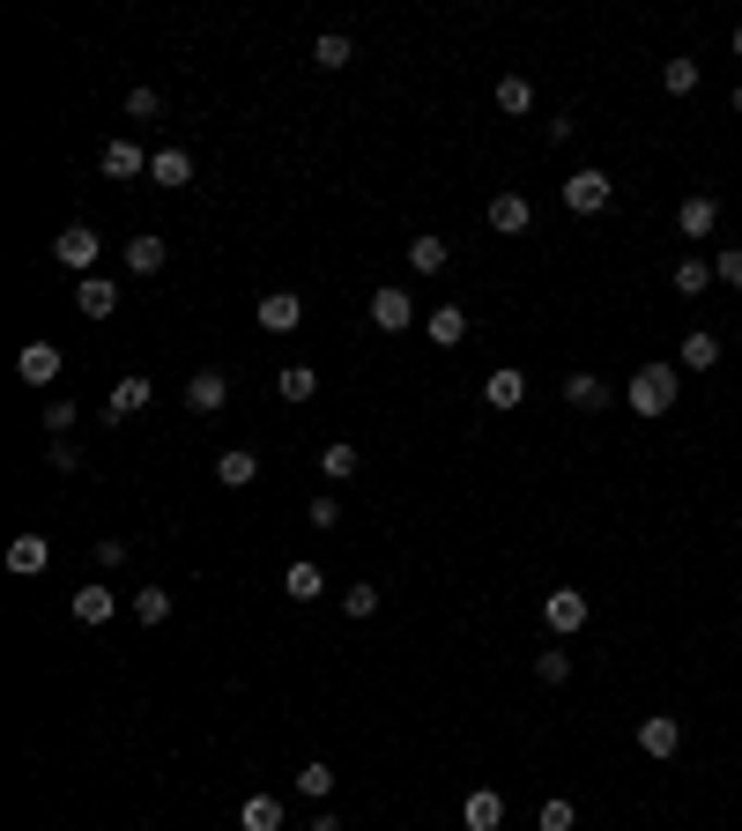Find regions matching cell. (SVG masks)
Listing matches in <instances>:
<instances>
[{"label": "cell", "mask_w": 742, "mask_h": 831, "mask_svg": "<svg viewBox=\"0 0 742 831\" xmlns=\"http://www.w3.org/2000/svg\"><path fill=\"white\" fill-rule=\"evenodd\" d=\"M623 401H631L639 416H668L676 409V364H639L631 386H623Z\"/></svg>", "instance_id": "cell-1"}, {"label": "cell", "mask_w": 742, "mask_h": 831, "mask_svg": "<svg viewBox=\"0 0 742 831\" xmlns=\"http://www.w3.org/2000/svg\"><path fill=\"white\" fill-rule=\"evenodd\" d=\"M609 201H617L609 171H572V178H565V208H572V215H602Z\"/></svg>", "instance_id": "cell-2"}, {"label": "cell", "mask_w": 742, "mask_h": 831, "mask_svg": "<svg viewBox=\"0 0 742 831\" xmlns=\"http://www.w3.org/2000/svg\"><path fill=\"white\" fill-rule=\"evenodd\" d=\"M586 617H594V601H586L579 586H557V594L542 601V623H549L557 638H572V631H586Z\"/></svg>", "instance_id": "cell-3"}, {"label": "cell", "mask_w": 742, "mask_h": 831, "mask_svg": "<svg viewBox=\"0 0 742 831\" xmlns=\"http://www.w3.org/2000/svg\"><path fill=\"white\" fill-rule=\"evenodd\" d=\"M371 327H379V334H409L416 327V297L394 290V283H386V290H371Z\"/></svg>", "instance_id": "cell-4"}, {"label": "cell", "mask_w": 742, "mask_h": 831, "mask_svg": "<svg viewBox=\"0 0 742 831\" xmlns=\"http://www.w3.org/2000/svg\"><path fill=\"white\" fill-rule=\"evenodd\" d=\"M75 312H83V320H112V312H120V283H112V275H83V283H75Z\"/></svg>", "instance_id": "cell-5"}, {"label": "cell", "mask_w": 742, "mask_h": 831, "mask_svg": "<svg viewBox=\"0 0 742 831\" xmlns=\"http://www.w3.org/2000/svg\"><path fill=\"white\" fill-rule=\"evenodd\" d=\"M52 252H60V260H67V268H97V252H104V238H97V231H89V223H67V231H60V238H52Z\"/></svg>", "instance_id": "cell-6"}, {"label": "cell", "mask_w": 742, "mask_h": 831, "mask_svg": "<svg viewBox=\"0 0 742 831\" xmlns=\"http://www.w3.org/2000/svg\"><path fill=\"white\" fill-rule=\"evenodd\" d=\"M67 609H75V623H89V631H97V623H112L120 594H112L104 580H89V586H75V601H67Z\"/></svg>", "instance_id": "cell-7"}, {"label": "cell", "mask_w": 742, "mask_h": 831, "mask_svg": "<svg viewBox=\"0 0 742 831\" xmlns=\"http://www.w3.org/2000/svg\"><path fill=\"white\" fill-rule=\"evenodd\" d=\"M639 749H646V757H676V749H683L676 712H646V720H639Z\"/></svg>", "instance_id": "cell-8"}, {"label": "cell", "mask_w": 742, "mask_h": 831, "mask_svg": "<svg viewBox=\"0 0 742 831\" xmlns=\"http://www.w3.org/2000/svg\"><path fill=\"white\" fill-rule=\"evenodd\" d=\"M252 320H260V327H268V334H289V327H297V320H305V297H289V290L260 297V305H252Z\"/></svg>", "instance_id": "cell-9"}, {"label": "cell", "mask_w": 742, "mask_h": 831, "mask_svg": "<svg viewBox=\"0 0 742 831\" xmlns=\"http://www.w3.org/2000/svg\"><path fill=\"white\" fill-rule=\"evenodd\" d=\"M60 364H67V357H60L52 342H30V349L15 357V372H23V386H52V379H60Z\"/></svg>", "instance_id": "cell-10"}, {"label": "cell", "mask_w": 742, "mask_h": 831, "mask_svg": "<svg viewBox=\"0 0 742 831\" xmlns=\"http://www.w3.org/2000/svg\"><path fill=\"white\" fill-rule=\"evenodd\" d=\"M460 824H468V831H497V824H505V794H497V787H475L468 802H460Z\"/></svg>", "instance_id": "cell-11"}, {"label": "cell", "mask_w": 742, "mask_h": 831, "mask_svg": "<svg viewBox=\"0 0 742 831\" xmlns=\"http://www.w3.org/2000/svg\"><path fill=\"white\" fill-rule=\"evenodd\" d=\"M713 223H720V201H713V194H691V201L676 208V231H683V238H713Z\"/></svg>", "instance_id": "cell-12"}, {"label": "cell", "mask_w": 742, "mask_h": 831, "mask_svg": "<svg viewBox=\"0 0 742 831\" xmlns=\"http://www.w3.org/2000/svg\"><path fill=\"white\" fill-rule=\"evenodd\" d=\"M223 401H231V379H223V372H194V379H186V409L215 416Z\"/></svg>", "instance_id": "cell-13"}, {"label": "cell", "mask_w": 742, "mask_h": 831, "mask_svg": "<svg viewBox=\"0 0 742 831\" xmlns=\"http://www.w3.org/2000/svg\"><path fill=\"white\" fill-rule=\"evenodd\" d=\"M483 401H491V409H520V401H528V379L512 372V364H497V372L483 379Z\"/></svg>", "instance_id": "cell-14"}, {"label": "cell", "mask_w": 742, "mask_h": 831, "mask_svg": "<svg viewBox=\"0 0 742 831\" xmlns=\"http://www.w3.org/2000/svg\"><path fill=\"white\" fill-rule=\"evenodd\" d=\"M45 565H52V542H45V535H15V542H8V572L30 580V572H45Z\"/></svg>", "instance_id": "cell-15"}, {"label": "cell", "mask_w": 742, "mask_h": 831, "mask_svg": "<svg viewBox=\"0 0 742 831\" xmlns=\"http://www.w3.org/2000/svg\"><path fill=\"white\" fill-rule=\"evenodd\" d=\"M528 223H535V201H528V194H497L491 201V231L512 238V231H528Z\"/></svg>", "instance_id": "cell-16"}, {"label": "cell", "mask_w": 742, "mask_h": 831, "mask_svg": "<svg viewBox=\"0 0 742 831\" xmlns=\"http://www.w3.org/2000/svg\"><path fill=\"white\" fill-rule=\"evenodd\" d=\"M668 283H676V297H705L720 275H713V260H698V252H691V260H676V275H668Z\"/></svg>", "instance_id": "cell-17"}, {"label": "cell", "mask_w": 742, "mask_h": 831, "mask_svg": "<svg viewBox=\"0 0 742 831\" xmlns=\"http://www.w3.org/2000/svg\"><path fill=\"white\" fill-rule=\"evenodd\" d=\"M215 475H223V491H252V483H260V460H252L246 446H231V454L215 460Z\"/></svg>", "instance_id": "cell-18"}, {"label": "cell", "mask_w": 742, "mask_h": 831, "mask_svg": "<svg viewBox=\"0 0 742 831\" xmlns=\"http://www.w3.org/2000/svg\"><path fill=\"white\" fill-rule=\"evenodd\" d=\"M283 594H289V601H320V594H327V572L297 557V565H289V572H283Z\"/></svg>", "instance_id": "cell-19"}, {"label": "cell", "mask_w": 742, "mask_h": 831, "mask_svg": "<svg viewBox=\"0 0 742 831\" xmlns=\"http://www.w3.org/2000/svg\"><path fill=\"white\" fill-rule=\"evenodd\" d=\"M149 178H157V186H194V157H186V149H157V157H149Z\"/></svg>", "instance_id": "cell-20"}, {"label": "cell", "mask_w": 742, "mask_h": 831, "mask_svg": "<svg viewBox=\"0 0 742 831\" xmlns=\"http://www.w3.org/2000/svg\"><path fill=\"white\" fill-rule=\"evenodd\" d=\"M238 831H283V802H275V794H246Z\"/></svg>", "instance_id": "cell-21"}, {"label": "cell", "mask_w": 742, "mask_h": 831, "mask_svg": "<svg viewBox=\"0 0 742 831\" xmlns=\"http://www.w3.org/2000/svg\"><path fill=\"white\" fill-rule=\"evenodd\" d=\"M676 357H683V364H691V372H713V364H720V334H705V327H691V334H683V349H676Z\"/></svg>", "instance_id": "cell-22"}, {"label": "cell", "mask_w": 742, "mask_h": 831, "mask_svg": "<svg viewBox=\"0 0 742 831\" xmlns=\"http://www.w3.org/2000/svg\"><path fill=\"white\" fill-rule=\"evenodd\" d=\"M565 401H572V409H609V379L572 372V379H565Z\"/></svg>", "instance_id": "cell-23"}, {"label": "cell", "mask_w": 742, "mask_h": 831, "mask_svg": "<svg viewBox=\"0 0 742 831\" xmlns=\"http://www.w3.org/2000/svg\"><path fill=\"white\" fill-rule=\"evenodd\" d=\"M97 164H104V178H134V171H149V157H141L134 141H104V157H97Z\"/></svg>", "instance_id": "cell-24"}, {"label": "cell", "mask_w": 742, "mask_h": 831, "mask_svg": "<svg viewBox=\"0 0 742 831\" xmlns=\"http://www.w3.org/2000/svg\"><path fill=\"white\" fill-rule=\"evenodd\" d=\"M141 409H149V379L134 372V379L112 386V423H126V416H141Z\"/></svg>", "instance_id": "cell-25"}, {"label": "cell", "mask_w": 742, "mask_h": 831, "mask_svg": "<svg viewBox=\"0 0 742 831\" xmlns=\"http://www.w3.org/2000/svg\"><path fill=\"white\" fill-rule=\"evenodd\" d=\"M126 268H134V275H164V238H149V231L126 238Z\"/></svg>", "instance_id": "cell-26"}, {"label": "cell", "mask_w": 742, "mask_h": 831, "mask_svg": "<svg viewBox=\"0 0 742 831\" xmlns=\"http://www.w3.org/2000/svg\"><path fill=\"white\" fill-rule=\"evenodd\" d=\"M446 260H454V246H446V238H409V268H416V275H438Z\"/></svg>", "instance_id": "cell-27"}, {"label": "cell", "mask_w": 742, "mask_h": 831, "mask_svg": "<svg viewBox=\"0 0 742 831\" xmlns=\"http://www.w3.org/2000/svg\"><path fill=\"white\" fill-rule=\"evenodd\" d=\"M275 394H283V401H312V394H320V372H312V364H283Z\"/></svg>", "instance_id": "cell-28"}, {"label": "cell", "mask_w": 742, "mask_h": 831, "mask_svg": "<svg viewBox=\"0 0 742 831\" xmlns=\"http://www.w3.org/2000/svg\"><path fill=\"white\" fill-rule=\"evenodd\" d=\"M497 112H512V120L535 112V83H528V75H505V83H497Z\"/></svg>", "instance_id": "cell-29"}, {"label": "cell", "mask_w": 742, "mask_h": 831, "mask_svg": "<svg viewBox=\"0 0 742 831\" xmlns=\"http://www.w3.org/2000/svg\"><path fill=\"white\" fill-rule=\"evenodd\" d=\"M460 334H468V312H460V305H438V312H431V342H438V349H454Z\"/></svg>", "instance_id": "cell-30"}, {"label": "cell", "mask_w": 742, "mask_h": 831, "mask_svg": "<svg viewBox=\"0 0 742 831\" xmlns=\"http://www.w3.org/2000/svg\"><path fill=\"white\" fill-rule=\"evenodd\" d=\"M312 60H320V67H327V75H342V67H349V60H357V45H349V38H334V30H327V38L312 45Z\"/></svg>", "instance_id": "cell-31"}, {"label": "cell", "mask_w": 742, "mask_h": 831, "mask_svg": "<svg viewBox=\"0 0 742 831\" xmlns=\"http://www.w3.org/2000/svg\"><path fill=\"white\" fill-rule=\"evenodd\" d=\"M660 89H668V97H691V89H698V60H668V67H660Z\"/></svg>", "instance_id": "cell-32"}, {"label": "cell", "mask_w": 742, "mask_h": 831, "mask_svg": "<svg viewBox=\"0 0 742 831\" xmlns=\"http://www.w3.org/2000/svg\"><path fill=\"white\" fill-rule=\"evenodd\" d=\"M320 475H334V483H349V475H357V446H342V438H334L327 454H320Z\"/></svg>", "instance_id": "cell-33"}, {"label": "cell", "mask_w": 742, "mask_h": 831, "mask_svg": "<svg viewBox=\"0 0 742 831\" xmlns=\"http://www.w3.org/2000/svg\"><path fill=\"white\" fill-rule=\"evenodd\" d=\"M134 617H141V623H164L171 617V594H164V586H141V594H134Z\"/></svg>", "instance_id": "cell-34"}, {"label": "cell", "mask_w": 742, "mask_h": 831, "mask_svg": "<svg viewBox=\"0 0 742 831\" xmlns=\"http://www.w3.org/2000/svg\"><path fill=\"white\" fill-rule=\"evenodd\" d=\"M572 824H579V809L565 794H549V802H542V831H572Z\"/></svg>", "instance_id": "cell-35"}, {"label": "cell", "mask_w": 742, "mask_h": 831, "mask_svg": "<svg viewBox=\"0 0 742 831\" xmlns=\"http://www.w3.org/2000/svg\"><path fill=\"white\" fill-rule=\"evenodd\" d=\"M535 675H542V683H565V675H572V654H565V646L535 654Z\"/></svg>", "instance_id": "cell-36"}, {"label": "cell", "mask_w": 742, "mask_h": 831, "mask_svg": "<svg viewBox=\"0 0 742 831\" xmlns=\"http://www.w3.org/2000/svg\"><path fill=\"white\" fill-rule=\"evenodd\" d=\"M297 787L312 794V802H327V794H334V765H305V772H297Z\"/></svg>", "instance_id": "cell-37"}, {"label": "cell", "mask_w": 742, "mask_h": 831, "mask_svg": "<svg viewBox=\"0 0 742 831\" xmlns=\"http://www.w3.org/2000/svg\"><path fill=\"white\" fill-rule=\"evenodd\" d=\"M342 609H349V617H379V586H349V594H342Z\"/></svg>", "instance_id": "cell-38"}, {"label": "cell", "mask_w": 742, "mask_h": 831, "mask_svg": "<svg viewBox=\"0 0 742 831\" xmlns=\"http://www.w3.org/2000/svg\"><path fill=\"white\" fill-rule=\"evenodd\" d=\"M157 112H164L157 89H126V120H157Z\"/></svg>", "instance_id": "cell-39"}, {"label": "cell", "mask_w": 742, "mask_h": 831, "mask_svg": "<svg viewBox=\"0 0 742 831\" xmlns=\"http://www.w3.org/2000/svg\"><path fill=\"white\" fill-rule=\"evenodd\" d=\"M75 401H52V409H45V431H52V438H67V431H75Z\"/></svg>", "instance_id": "cell-40"}, {"label": "cell", "mask_w": 742, "mask_h": 831, "mask_svg": "<svg viewBox=\"0 0 742 831\" xmlns=\"http://www.w3.org/2000/svg\"><path fill=\"white\" fill-rule=\"evenodd\" d=\"M713 275H720L728 290H742V246H728V252H720V260H713Z\"/></svg>", "instance_id": "cell-41"}, {"label": "cell", "mask_w": 742, "mask_h": 831, "mask_svg": "<svg viewBox=\"0 0 742 831\" xmlns=\"http://www.w3.org/2000/svg\"><path fill=\"white\" fill-rule=\"evenodd\" d=\"M89 557H97V565L112 572V565H120V557H126V542H120V535H97V549H89Z\"/></svg>", "instance_id": "cell-42"}, {"label": "cell", "mask_w": 742, "mask_h": 831, "mask_svg": "<svg viewBox=\"0 0 742 831\" xmlns=\"http://www.w3.org/2000/svg\"><path fill=\"white\" fill-rule=\"evenodd\" d=\"M312 831H342V817H334V809H320V817H312Z\"/></svg>", "instance_id": "cell-43"}, {"label": "cell", "mask_w": 742, "mask_h": 831, "mask_svg": "<svg viewBox=\"0 0 742 831\" xmlns=\"http://www.w3.org/2000/svg\"><path fill=\"white\" fill-rule=\"evenodd\" d=\"M735 60H742V23H735Z\"/></svg>", "instance_id": "cell-44"}, {"label": "cell", "mask_w": 742, "mask_h": 831, "mask_svg": "<svg viewBox=\"0 0 742 831\" xmlns=\"http://www.w3.org/2000/svg\"><path fill=\"white\" fill-rule=\"evenodd\" d=\"M735 112H742V83H735Z\"/></svg>", "instance_id": "cell-45"}]
</instances>
